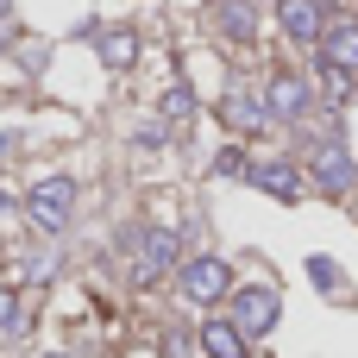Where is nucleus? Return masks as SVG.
Returning <instances> with one entry per match:
<instances>
[{"mask_svg": "<svg viewBox=\"0 0 358 358\" xmlns=\"http://www.w3.org/2000/svg\"><path fill=\"white\" fill-rule=\"evenodd\" d=\"M25 214H31L38 233H63L69 214H76V182H69V176H44V182H31V189H25Z\"/></svg>", "mask_w": 358, "mask_h": 358, "instance_id": "nucleus-1", "label": "nucleus"}, {"mask_svg": "<svg viewBox=\"0 0 358 358\" xmlns=\"http://www.w3.org/2000/svg\"><path fill=\"white\" fill-rule=\"evenodd\" d=\"M227 289H233V264L227 258H189L182 264V296L195 302V308H214V302H227Z\"/></svg>", "mask_w": 358, "mask_h": 358, "instance_id": "nucleus-2", "label": "nucleus"}, {"mask_svg": "<svg viewBox=\"0 0 358 358\" xmlns=\"http://www.w3.org/2000/svg\"><path fill=\"white\" fill-rule=\"evenodd\" d=\"M227 296H233V327H239V334H252V340H258V334H271V327H277V315H283V302H277V289H271V283H245V289H227Z\"/></svg>", "mask_w": 358, "mask_h": 358, "instance_id": "nucleus-3", "label": "nucleus"}, {"mask_svg": "<svg viewBox=\"0 0 358 358\" xmlns=\"http://www.w3.org/2000/svg\"><path fill=\"white\" fill-rule=\"evenodd\" d=\"M176 258H182V239H176L170 227H151V233H138V264H132V277L151 289L157 277L176 271Z\"/></svg>", "mask_w": 358, "mask_h": 358, "instance_id": "nucleus-4", "label": "nucleus"}, {"mask_svg": "<svg viewBox=\"0 0 358 358\" xmlns=\"http://www.w3.org/2000/svg\"><path fill=\"white\" fill-rule=\"evenodd\" d=\"M315 63L358 76V19H327V25H321V38H315Z\"/></svg>", "mask_w": 358, "mask_h": 358, "instance_id": "nucleus-5", "label": "nucleus"}, {"mask_svg": "<svg viewBox=\"0 0 358 358\" xmlns=\"http://www.w3.org/2000/svg\"><path fill=\"white\" fill-rule=\"evenodd\" d=\"M308 107H315V88H308L302 76L277 69V76L264 82V113H271V120H302Z\"/></svg>", "mask_w": 358, "mask_h": 358, "instance_id": "nucleus-6", "label": "nucleus"}, {"mask_svg": "<svg viewBox=\"0 0 358 358\" xmlns=\"http://www.w3.org/2000/svg\"><path fill=\"white\" fill-rule=\"evenodd\" d=\"M277 25L289 44H315L327 25V0H277Z\"/></svg>", "mask_w": 358, "mask_h": 358, "instance_id": "nucleus-7", "label": "nucleus"}, {"mask_svg": "<svg viewBox=\"0 0 358 358\" xmlns=\"http://www.w3.org/2000/svg\"><path fill=\"white\" fill-rule=\"evenodd\" d=\"M245 182H252V189H264V195H277V201H296V195H302V176H296V164H289V157L245 164Z\"/></svg>", "mask_w": 358, "mask_h": 358, "instance_id": "nucleus-8", "label": "nucleus"}, {"mask_svg": "<svg viewBox=\"0 0 358 358\" xmlns=\"http://www.w3.org/2000/svg\"><path fill=\"white\" fill-rule=\"evenodd\" d=\"M308 170H315V189H327V195H346L358 182V170H352V157L340 151V145H321L315 157H308Z\"/></svg>", "mask_w": 358, "mask_h": 358, "instance_id": "nucleus-9", "label": "nucleus"}, {"mask_svg": "<svg viewBox=\"0 0 358 358\" xmlns=\"http://www.w3.org/2000/svg\"><path fill=\"white\" fill-rule=\"evenodd\" d=\"M220 120H227L233 132H264V126H271V113H264V101H252L245 88H233V94L220 101Z\"/></svg>", "mask_w": 358, "mask_h": 358, "instance_id": "nucleus-10", "label": "nucleus"}, {"mask_svg": "<svg viewBox=\"0 0 358 358\" xmlns=\"http://www.w3.org/2000/svg\"><path fill=\"white\" fill-rule=\"evenodd\" d=\"M214 25H220L233 44H252V38H258V13H252V0H214Z\"/></svg>", "mask_w": 358, "mask_h": 358, "instance_id": "nucleus-11", "label": "nucleus"}, {"mask_svg": "<svg viewBox=\"0 0 358 358\" xmlns=\"http://www.w3.org/2000/svg\"><path fill=\"white\" fill-rule=\"evenodd\" d=\"M201 352L208 358H245V334L233 321H208L201 327Z\"/></svg>", "mask_w": 358, "mask_h": 358, "instance_id": "nucleus-12", "label": "nucleus"}, {"mask_svg": "<svg viewBox=\"0 0 358 358\" xmlns=\"http://www.w3.org/2000/svg\"><path fill=\"white\" fill-rule=\"evenodd\" d=\"M101 57H107L113 69H126V63L138 57V38H132V31H113V38H101Z\"/></svg>", "mask_w": 358, "mask_h": 358, "instance_id": "nucleus-13", "label": "nucleus"}, {"mask_svg": "<svg viewBox=\"0 0 358 358\" xmlns=\"http://www.w3.org/2000/svg\"><path fill=\"white\" fill-rule=\"evenodd\" d=\"M315 76H321L327 101H346V94H352V76H346V69H327V63H315Z\"/></svg>", "mask_w": 358, "mask_h": 358, "instance_id": "nucleus-14", "label": "nucleus"}, {"mask_svg": "<svg viewBox=\"0 0 358 358\" xmlns=\"http://www.w3.org/2000/svg\"><path fill=\"white\" fill-rule=\"evenodd\" d=\"M157 107H164V113H170V120H189V113H195V94H189V88H182V82H170V94H164V101H157Z\"/></svg>", "mask_w": 358, "mask_h": 358, "instance_id": "nucleus-15", "label": "nucleus"}, {"mask_svg": "<svg viewBox=\"0 0 358 358\" xmlns=\"http://www.w3.org/2000/svg\"><path fill=\"white\" fill-rule=\"evenodd\" d=\"M0 327L6 334H25V315H19V296L13 289H0Z\"/></svg>", "mask_w": 358, "mask_h": 358, "instance_id": "nucleus-16", "label": "nucleus"}, {"mask_svg": "<svg viewBox=\"0 0 358 358\" xmlns=\"http://www.w3.org/2000/svg\"><path fill=\"white\" fill-rule=\"evenodd\" d=\"M214 170H220V176H245V151H239V145H227V151L214 157Z\"/></svg>", "mask_w": 358, "mask_h": 358, "instance_id": "nucleus-17", "label": "nucleus"}, {"mask_svg": "<svg viewBox=\"0 0 358 358\" xmlns=\"http://www.w3.org/2000/svg\"><path fill=\"white\" fill-rule=\"evenodd\" d=\"M308 277H315V283H321V289H334V283H340V271H334V264H327V258H308Z\"/></svg>", "mask_w": 358, "mask_h": 358, "instance_id": "nucleus-18", "label": "nucleus"}, {"mask_svg": "<svg viewBox=\"0 0 358 358\" xmlns=\"http://www.w3.org/2000/svg\"><path fill=\"white\" fill-rule=\"evenodd\" d=\"M50 358H63V352H50Z\"/></svg>", "mask_w": 358, "mask_h": 358, "instance_id": "nucleus-19", "label": "nucleus"}]
</instances>
